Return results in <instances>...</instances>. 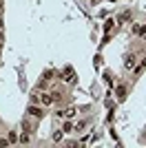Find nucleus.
Returning a JSON list of instances; mask_svg holds the SVG:
<instances>
[{
	"label": "nucleus",
	"mask_w": 146,
	"mask_h": 148,
	"mask_svg": "<svg viewBox=\"0 0 146 148\" xmlns=\"http://www.w3.org/2000/svg\"><path fill=\"white\" fill-rule=\"evenodd\" d=\"M47 86H49V80H47V77H42V80L38 82V88H40V91H44Z\"/></svg>",
	"instance_id": "obj_13"
},
{
	"label": "nucleus",
	"mask_w": 146,
	"mask_h": 148,
	"mask_svg": "<svg viewBox=\"0 0 146 148\" xmlns=\"http://www.w3.org/2000/svg\"><path fill=\"white\" fill-rule=\"evenodd\" d=\"M0 40H2V29H0Z\"/></svg>",
	"instance_id": "obj_16"
},
{
	"label": "nucleus",
	"mask_w": 146,
	"mask_h": 148,
	"mask_svg": "<svg viewBox=\"0 0 146 148\" xmlns=\"http://www.w3.org/2000/svg\"><path fill=\"white\" fill-rule=\"evenodd\" d=\"M0 9H2V2H0Z\"/></svg>",
	"instance_id": "obj_17"
},
{
	"label": "nucleus",
	"mask_w": 146,
	"mask_h": 148,
	"mask_svg": "<svg viewBox=\"0 0 146 148\" xmlns=\"http://www.w3.org/2000/svg\"><path fill=\"white\" fill-rule=\"evenodd\" d=\"M73 130H75L73 122H64V124H62V133H73Z\"/></svg>",
	"instance_id": "obj_8"
},
{
	"label": "nucleus",
	"mask_w": 146,
	"mask_h": 148,
	"mask_svg": "<svg viewBox=\"0 0 146 148\" xmlns=\"http://www.w3.org/2000/svg\"><path fill=\"white\" fill-rule=\"evenodd\" d=\"M27 115H29V117H33V119H40V117L44 115V113H42V106L29 104V106H27Z\"/></svg>",
	"instance_id": "obj_1"
},
{
	"label": "nucleus",
	"mask_w": 146,
	"mask_h": 148,
	"mask_svg": "<svg viewBox=\"0 0 146 148\" xmlns=\"http://www.w3.org/2000/svg\"><path fill=\"white\" fill-rule=\"evenodd\" d=\"M144 69H146V58L137 64V66H133V75H135V77H137V75H142V71H144Z\"/></svg>",
	"instance_id": "obj_6"
},
{
	"label": "nucleus",
	"mask_w": 146,
	"mask_h": 148,
	"mask_svg": "<svg viewBox=\"0 0 146 148\" xmlns=\"http://www.w3.org/2000/svg\"><path fill=\"white\" fill-rule=\"evenodd\" d=\"M86 124H89V119H80V122L75 124V130H84V128H86Z\"/></svg>",
	"instance_id": "obj_11"
},
{
	"label": "nucleus",
	"mask_w": 146,
	"mask_h": 148,
	"mask_svg": "<svg viewBox=\"0 0 146 148\" xmlns=\"http://www.w3.org/2000/svg\"><path fill=\"white\" fill-rule=\"evenodd\" d=\"M133 20V13L131 11H122L120 16H117V25H124V22H131Z\"/></svg>",
	"instance_id": "obj_3"
},
{
	"label": "nucleus",
	"mask_w": 146,
	"mask_h": 148,
	"mask_svg": "<svg viewBox=\"0 0 146 148\" xmlns=\"http://www.w3.org/2000/svg\"><path fill=\"white\" fill-rule=\"evenodd\" d=\"M133 33L140 38H146V25H133Z\"/></svg>",
	"instance_id": "obj_4"
},
{
	"label": "nucleus",
	"mask_w": 146,
	"mask_h": 148,
	"mask_svg": "<svg viewBox=\"0 0 146 148\" xmlns=\"http://www.w3.org/2000/svg\"><path fill=\"white\" fill-rule=\"evenodd\" d=\"M0 146H9V139H7V137H0Z\"/></svg>",
	"instance_id": "obj_15"
},
{
	"label": "nucleus",
	"mask_w": 146,
	"mask_h": 148,
	"mask_svg": "<svg viewBox=\"0 0 146 148\" xmlns=\"http://www.w3.org/2000/svg\"><path fill=\"white\" fill-rule=\"evenodd\" d=\"M55 102H53V95H51V93H42V95H40V106H42V108H49V106H53Z\"/></svg>",
	"instance_id": "obj_2"
},
{
	"label": "nucleus",
	"mask_w": 146,
	"mask_h": 148,
	"mask_svg": "<svg viewBox=\"0 0 146 148\" xmlns=\"http://www.w3.org/2000/svg\"><path fill=\"white\" fill-rule=\"evenodd\" d=\"M62 135H64V133H62V128L53 130V142H55V144H60V142H62Z\"/></svg>",
	"instance_id": "obj_9"
},
{
	"label": "nucleus",
	"mask_w": 146,
	"mask_h": 148,
	"mask_svg": "<svg viewBox=\"0 0 146 148\" xmlns=\"http://www.w3.org/2000/svg\"><path fill=\"white\" fill-rule=\"evenodd\" d=\"M113 25H115L113 20H106V22H104V31H106V33H111V29H113Z\"/></svg>",
	"instance_id": "obj_14"
},
{
	"label": "nucleus",
	"mask_w": 146,
	"mask_h": 148,
	"mask_svg": "<svg viewBox=\"0 0 146 148\" xmlns=\"http://www.w3.org/2000/svg\"><path fill=\"white\" fill-rule=\"evenodd\" d=\"M7 139H9V144H18V133H16V130H9V133H7Z\"/></svg>",
	"instance_id": "obj_7"
},
{
	"label": "nucleus",
	"mask_w": 146,
	"mask_h": 148,
	"mask_svg": "<svg viewBox=\"0 0 146 148\" xmlns=\"http://www.w3.org/2000/svg\"><path fill=\"white\" fill-rule=\"evenodd\" d=\"M124 95H126V84H120V88H117V97H124Z\"/></svg>",
	"instance_id": "obj_12"
},
{
	"label": "nucleus",
	"mask_w": 146,
	"mask_h": 148,
	"mask_svg": "<svg viewBox=\"0 0 146 148\" xmlns=\"http://www.w3.org/2000/svg\"><path fill=\"white\" fill-rule=\"evenodd\" d=\"M31 142V135H29V130H22L18 135V144H29Z\"/></svg>",
	"instance_id": "obj_5"
},
{
	"label": "nucleus",
	"mask_w": 146,
	"mask_h": 148,
	"mask_svg": "<svg viewBox=\"0 0 146 148\" xmlns=\"http://www.w3.org/2000/svg\"><path fill=\"white\" fill-rule=\"evenodd\" d=\"M91 2H95V0H91Z\"/></svg>",
	"instance_id": "obj_18"
},
{
	"label": "nucleus",
	"mask_w": 146,
	"mask_h": 148,
	"mask_svg": "<svg viewBox=\"0 0 146 148\" xmlns=\"http://www.w3.org/2000/svg\"><path fill=\"white\" fill-rule=\"evenodd\" d=\"M135 66V56H133V53H128V56H126V69H133Z\"/></svg>",
	"instance_id": "obj_10"
}]
</instances>
